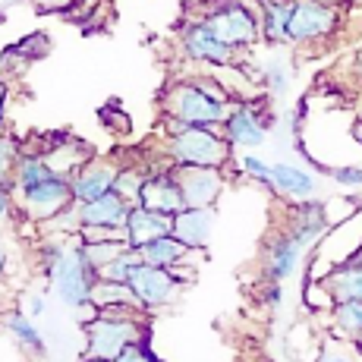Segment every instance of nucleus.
Segmentation results:
<instances>
[{"instance_id":"nucleus-20","label":"nucleus","mask_w":362,"mask_h":362,"mask_svg":"<svg viewBox=\"0 0 362 362\" xmlns=\"http://www.w3.org/2000/svg\"><path fill=\"white\" fill-rule=\"evenodd\" d=\"M214 233V208H192L186 205L180 214H173V236L183 240L192 252H202Z\"/></svg>"},{"instance_id":"nucleus-31","label":"nucleus","mask_w":362,"mask_h":362,"mask_svg":"<svg viewBox=\"0 0 362 362\" xmlns=\"http://www.w3.org/2000/svg\"><path fill=\"white\" fill-rule=\"evenodd\" d=\"M114 362H164L155 350H151V331H148V325H145L142 337H139L136 344H129L127 350H123Z\"/></svg>"},{"instance_id":"nucleus-18","label":"nucleus","mask_w":362,"mask_h":362,"mask_svg":"<svg viewBox=\"0 0 362 362\" xmlns=\"http://www.w3.org/2000/svg\"><path fill=\"white\" fill-rule=\"evenodd\" d=\"M123 230H127V246L142 249L145 243L173 233V218L170 214H161V211H151V208H145V205H132Z\"/></svg>"},{"instance_id":"nucleus-5","label":"nucleus","mask_w":362,"mask_h":362,"mask_svg":"<svg viewBox=\"0 0 362 362\" xmlns=\"http://www.w3.org/2000/svg\"><path fill=\"white\" fill-rule=\"evenodd\" d=\"M98 277H101L98 268L86 259L82 240H79V233H76V236H69L66 252L60 255V262L45 274V281L66 309L79 312V309H92V287Z\"/></svg>"},{"instance_id":"nucleus-26","label":"nucleus","mask_w":362,"mask_h":362,"mask_svg":"<svg viewBox=\"0 0 362 362\" xmlns=\"http://www.w3.org/2000/svg\"><path fill=\"white\" fill-rule=\"evenodd\" d=\"M139 305L136 293H132L129 284H120V281H107V277H98L92 287V309H101V305Z\"/></svg>"},{"instance_id":"nucleus-35","label":"nucleus","mask_w":362,"mask_h":362,"mask_svg":"<svg viewBox=\"0 0 362 362\" xmlns=\"http://www.w3.org/2000/svg\"><path fill=\"white\" fill-rule=\"evenodd\" d=\"M262 303L268 305V309H281V303H284V284L264 281L262 284Z\"/></svg>"},{"instance_id":"nucleus-9","label":"nucleus","mask_w":362,"mask_h":362,"mask_svg":"<svg viewBox=\"0 0 362 362\" xmlns=\"http://www.w3.org/2000/svg\"><path fill=\"white\" fill-rule=\"evenodd\" d=\"M271 127H274V114H271V107H268V98H236L221 132H224L227 142L233 145V151L236 148L249 151V148L264 145Z\"/></svg>"},{"instance_id":"nucleus-8","label":"nucleus","mask_w":362,"mask_h":362,"mask_svg":"<svg viewBox=\"0 0 362 362\" xmlns=\"http://www.w3.org/2000/svg\"><path fill=\"white\" fill-rule=\"evenodd\" d=\"M180 54H183L186 60H192V64L199 66H211V69H233L240 66V51H233L230 45H224V41L214 35V29L205 23L202 16L196 19H186L183 25H180Z\"/></svg>"},{"instance_id":"nucleus-22","label":"nucleus","mask_w":362,"mask_h":362,"mask_svg":"<svg viewBox=\"0 0 362 362\" xmlns=\"http://www.w3.org/2000/svg\"><path fill=\"white\" fill-rule=\"evenodd\" d=\"M139 252H142V259L148 264H158V268H177V264L189 262L192 249L186 246L183 240H177L173 233H167V236H158V240L145 243Z\"/></svg>"},{"instance_id":"nucleus-38","label":"nucleus","mask_w":362,"mask_h":362,"mask_svg":"<svg viewBox=\"0 0 362 362\" xmlns=\"http://www.w3.org/2000/svg\"><path fill=\"white\" fill-rule=\"evenodd\" d=\"M6 101H10V88L0 79V132H4V120H6Z\"/></svg>"},{"instance_id":"nucleus-1","label":"nucleus","mask_w":362,"mask_h":362,"mask_svg":"<svg viewBox=\"0 0 362 362\" xmlns=\"http://www.w3.org/2000/svg\"><path fill=\"white\" fill-rule=\"evenodd\" d=\"M19 214L32 224H47L64 208L73 205V177L54 170L41 151H25L13 180Z\"/></svg>"},{"instance_id":"nucleus-19","label":"nucleus","mask_w":362,"mask_h":362,"mask_svg":"<svg viewBox=\"0 0 362 362\" xmlns=\"http://www.w3.org/2000/svg\"><path fill=\"white\" fill-rule=\"evenodd\" d=\"M322 290L331 303H344V299H359L362 303V259L346 255L340 264H334L322 277Z\"/></svg>"},{"instance_id":"nucleus-34","label":"nucleus","mask_w":362,"mask_h":362,"mask_svg":"<svg viewBox=\"0 0 362 362\" xmlns=\"http://www.w3.org/2000/svg\"><path fill=\"white\" fill-rule=\"evenodd\" d=\"M82 240H127V230L123 227H82L79 230Z\"/></svg>"},{"instance_id":"nucleus-37","label":"nucleus","mask_w":362,"mask_h":362,"mask_svg":"<svg viewBox=\"0 0 362 362\" xmlns=\"http://www.w3.org/2000/svg\"><path fill=\"white\" fill-rule=\"evenodd\" d=\"M45 309H47L45 293H32V296H29V315L38 318V315H45Z\"/></svg>"},{"instance_id":"nucleus-27","label":"nucleus","mask_w":362,"mask_h":362,"mask_svg":"<svg viewBox=\"0 0 362 362\" xmlns=\"http://www.w3.org/2000/svg\"><path fill=\"white\" fill-rule=\"evenodd\" d=\"M25 148L19 139L6 136V132H0V183L4 186H13V180H16V167L23 161Z\"/></svg>"},{"instance_id":"nucleus-3","label":"nucleus","mask_w":362,"mask_h":362,"mask_svg":"<svg viewBox=\"0 0 362 362\" xmlns=\"http://www.w3.org/2000/svg\"><path fill=\"white\" fill-rule=\"evenodd\" d=\"M161 158L177 167H221L233 161V145L218 127H189L183 120L164 117Z\"/></svg>"},{"instance_id":"nucleus-42","label":"nucleus","mask_w":362,"mask_h":362,"mask_svg":"<svg viewBox=\"0 0 362 362\" xmlns=\"http://www.w3.org/2000/svg\"><path fill=\"white\" fill-rule=\"evenodd\" d=\"M353 344H356V350L362 353V334H359V337H356V340H353Z\"/></svg>"},{"instance_id":"nucleus-12","label":"nucleus","mask_w":362,"mask_h":362,"mask_svg":"<svg viewBox=\"0 0 362 362\" xmlns=\"http://www.w3.org/2000/svg\"><path fill=\"white\" fill-rule=\"evenodd\" d=\"M180 177V186H183V196L186 205L192 208H214V202L221 199L227 186V170L221 167H177L173 164Z\"/></svg>"},{"instance_id":"nucleus-21","label":"nucleus","mask_w":362,"mask_h":362,"mask_svg":"<svg viewBox=\"0 0 362 362\" xmlns=\"http://www.w3.org/2000/svg\"><path fill=\"white\" fill-rule=\"evenodd\" d=\"M262 16V41L271 47H290L287 29H290V10L293 0H255Z\"/></svg>"},{"instance_id":"nucleus-11","label":"nucleus","mask_w":362,"mask_h":362,"mask_svg":"<svg viewBox=\"0 0 362 362\" xmlns=\"http://www.w3.org/2000/svg\"><path fill=\"white\" fill-rule=\"evenodd\" d=\"M136 205H145L151 211H161V214H180L186 208V196H183V186H180V177L173 170V164H161L155 170H148L145 177L142 189H139Z\"/></svg>"},{"instance_id":"nucleus-36","label":"nucleus","mask_w":362,"mask_h":362,"mask_svg":"<svg viewBox=\"0 0 362 362\" xmlns=\"http://www.w3.org/2000/svg\"><path fill=\"white\" fill-rule=\"evenodd\" d=\"M16 192H13V186H4L0 183V221L13 218V211H16Z\"/></svg>"},{"instance_id":"nucleus-10","label":"nucleus","mask_w":362,"mask_h":362,"mask_svg":"<svg viewBox=\"0 0 362 362\" xmlns=\"http://www.w3.org/2000/svg\"><path fill=\"white\" fill-rule=\"evenodd\" d=\"M129 287L139 299V309H142L145 315H155V312L167 309V305H173L183 296L186 281L173 268H158V264L142 262L136 268V274H132Z\"/></svg>"},{"instance_id":"nucleus-43","label":"nucleus","mask_w":362,"mask_h":362,"mask_svg":"<svg viewBox=\"0 0 362 362\" xmlns=\"http://www.w3.org/2000/svg\"><path fill=\"white\" fill-rule=\"evenodd\" d=\"M356 120H362V101L356 104Z\"/></svg>"},{"instance_id":"nucleus-39","label":"nucleus","mask_w":362,"mask_h":362,"mask_svg":"<svg viewBox=\"0 0 362 362\" xmlns=\"http://www.w3.org/2000/svg\"><path fill=\"white\" fill-rule=\"evenodd\" d=\"M350 136H353V139H356V145H362V120H356V123H353Z\"/></svg>"},{"instance_id":"nucleus-45","label":"nucleus","mask_w":362,"mask_h":362,"mask_svg":"<svg viewBox=\"0 0 362 362\" xmlns=\"http://www.w3.org/2000/svg\"><path fill=\"white\" fill-rule=\"evenodd\" d=\"M0 23H4V13H0Z\"/></svg>"},{"instance_id":"nucleus-30","label":"nucleus","mask_w":362,"mask_h":362,"mask_svg":"<svg viewBox=\"0 0 362 362\" xmlns=\"http://www.w3.org/2000/svg\"><path fill=\"white\" fill-rule=\"evenodd\" d=\"M240 170L246 173L249 180H255V183H262L264 189L271 192V170H274V164H268L264 158L252 155V151H243L240 155Z\"/></svg>"},{"instance_id":"nucleus-41","label":"nucleus","mask_w":362,"mask_h":362,"mask_svg":"<svg viewBox=\"0 0 362 362\" xmlns=\"http://www.w3.org/2000/svg\"><path fill=\"white\" fill-rule=\"evenodd\" d=\"M328 362H350V359H346V356H331Z\"/></svg>"},{"instance_id":"nucleus-14","label":"nucleus","mask_w":362,"mask_h":362,"mask_svg":"<svg viewBox=\"0 0 362 362\" xmlns=\"http://www.w3.org/2000/svg\"><path fill=\"white\" fill-rule=\"evenodd\" d=\"M132 205H136V202L127 199L120 189H110L92 202H76L79 230L82 227H123Z\"/></svg>"},{"instance_id":"nucleus-2","label":"nucleus","mask_w":362,"mask_h":362,"mask_svg":"<svg viewBox=\"0 0 362 362\" xmlns=\"http://www.w3.org/2000/svg\"><path fill=\"white\" fill-rule=\"evenodd\" d=\"M233 92L218 79L208 76H180L170 79L161 95V114L183 120L189 127H224L227 114L233 110Z\"/></svg>"},{"instance_id":"nucleus-6","label":"nucleus","mask_w":362,"mask_h":362,"mask_svg":"<svg viewBox=\"0 0 362 362\" xmlns=\"http://www.w3.org/2000/svg\"><path fill=\"white\" fill-rule=\"evenodd\" d=\"M145 318H117V315H101L92 312L86 318V353L82 359L88 362H114L127 350L129 344H136L145 331Z\"/></svg>"},{"instance_id":"nucleus-32","label":"nucleus","mask_w":362,"mask_h":362,"mask_svg":"<svg viewBox=\"0 0 362 362\" xmlns=\"http://www.w3.org/2000/svg\"><path fill=\"white\" fill-rule=\"evenodd\" d=\"M145 177H148V170H142V167L120 164V177H117V189H120L127 199L136 202V199H139V189H142V183H145Z\"/></svg>"},{"instance_id":"nucleus-40","label":"nucleus","mask_w":362,"mask_h":362,"mask_svg":"<svg viewBox=\"0 0 362 362\" xmlns=\"http://www.w3.org/2000/svg\"><path fill=\"white\" fill-rule=\"evenodd\" d=\"M4 268H6V252L0 249V274H4Z\"/></svg>"},{"instance_id":"nucleus-15","label":"nucleus","mask_w":362,"mask_h":362,"mask_svg":"<svg viewBox=\"0 0 362 362\" xmlns=\"http://www.w3.org/2000/svg\"><path fill=\"white\" fill-rule=\"evenodd\" d=\"M117 177H120V164L95 155L92 161L73 173V202H92L104 192L117 189Z\"/></svg>"},{"instance_id":"nucleus-44","label":"nucleus","mask_w":362,"mask_h":362,"mask_svg":"<svg viewBox=\"0 0 362 362\" xmlns=\"http://www.w3.org/2000/svg\"><path fill=\"white\" fill-rule=\"evenodd\" d=\"M318 362H328V356H325V353H322V356H318Z\"/></svg>"},{"instance_id":"nucleus-17","label":"nucleus","mask_w":362,"mask_h":362,"mask_svg":"<svg viewBox=\"0 0 362 362\" xmlns=\"http://www.w3.org/2000/svg\"><path fill=\"white\" fill-rule=\"evenodd\" d=\"M315 192H318V177L312 170L290 161L274 164V170H271V196L303 202V199H312Z\"/></svg>"},{"instance_id":"nucleus-7","label":"nucleus","mask_w":362,"mask_h":362,"mask_svg":"<svg viewBox=\"0 0 362 362\" xmlns=\"http://www.w3.org/2000/svg\"><path fill=\"white\" fill-rule=\"evenodd\" d=\"M344 23V6L331 0H293L290 10V47H315L331 41Z\"/></svg>"},{"instance_id":"nucleus-13","label":"nucleus","mask_w":362,"mask_h":362,"mask_svg":"<svg viewBox=\"0 0 362 362\" xmlns=\"http://www.w3.org/2000/svg\"><path fill=\"white\" fill-rule=\"evenodd\" d=\"M328 230V208L318 199H303L293 202L287 211V224H284V233H290L303 249H309L312 243H318Z\"/></svg>"},{"instance_id":"nucleus-29","label":"nucleus","mask_w":362,"mask_h":362,"mask_svg":"<svg viewBox=\"0 0 362 362\" xmlns=\"http://www.w3.org/2000/svg\"><path fill=\"white\" fill-rule=\"evenodd\" d=\"M142 262H145V259H142V252H139V249H132V246H127L114 262L107 264V268H101V277H107V281L129 284V281H132V274H136V268H139Z\"/></svg>"},{"instance_id":"nucleus-4","label":"nucleus","mask_w":362,"mask_h":362,"mask_svg":"<svg viewBox=\"0 0 362 362\" xmlns=\"http://www.w3.org/2000/svg\"><path fill=\"white\" fill-rule=\"evenodd\" d=\"M202 19L214 29L224 45L246 54L262 41V16L255 0H208L202 4Z\"/></svg>"},{"instance_id":"nucleus-28","label":"nucleus","mask_w":362,"mask_h":362,"mask_svg":"<svg viewBox=\"0 0 362 362\" xmlns=\"http://www.w3.org/2000/svg\"><path fill=\"white\" fill-rule=\"evenodd\" d=\"M123 249H127V240H92V243L82 240V252H86V259L98 268V274H101V268H107V264L123 252Z\"/></svg>"},{"instance_id":"nucleus-23","label":"nucleus","mask_w":362,"mask_h":362,"mask_svg":"<svg viewBox=\"0 0 362 362\" xmlns=\"http://www.w3.org/2000/svg\"><path fill=\"white\" fill-rule=\"evenodd\" d=\"M4 331L10 334L13 340H16L19 346H23L29 356H45V337H41L38 325L32 322V315H25V312H6L4 315Z\"/></svg>"},{"instance_id":"nucleus-16","label":"nucleus","mask_w":362,"mask_h":362,"mask_svg":"<svg viewBox=\"0 0 362 362\" xmlns=\"http://www.w3.org/2000/svg\"><path fill=\"white\" fill-rule=\"evenodd\" d=\"M303 252H305V249L299 246L293 236L284 233V230H277L268 243H264V268H262V277H264V281L284 284L287 277L296 274Z\"/></svg>"},{"instance_id":"nucleus-25","label":"nucleus","mask_w":362,"mask_h":362,"mask_svg":"<svg viewBox=\"0 0 362 362\" xmlns=\"http://www.w3.org/2000/svg\"><path fill=\"white\" fill-rule=\"evenodd\" d=\"M290 82H293V66H290V60H284L281 54H274V57H268L262 64V86L268 95H287Z\"/></svg>"},{"instance_id":"nucleus-33","label":"nucleus","mask_w":362,"mask_h":362,"mask_svg":"<svg viewBox=\"0 0 362 362\" xmlns=\"http://www.w3.org/2000/svg\"><path fill=\"white\" fill-rule=\"evenodd\" d=\"M331 180L337 186H346V189H362V167L359 164H344V167H334Z\"/></svg>"},{"instance_id":"nucleus-24","label":"nucleus","mask_w":362,"mask_h":362,"mask_svg":"<svg viewBox=\"0 0 362 362\" xmlns=\"http://www.w3.org/2000/svg\"><path fill=\"white\" fill-rule=\"evenodd\" d=\"M331 325L337 334L356 340L362 334V303L359 299H344V303H331Z\"/></svg>"},{"instance_id":"nucleus-46","label":"nucleus","mask_w":362,"mask_h":362,"mask_svg":"<svg viewBox=\"0 0 362 362\" xmlns=\"http://www.w3.org/2000/svg\"><path fill=\"white\" fill-rule=\"evenodd\" d=\"M82 362H88V359H82Z\"/></svg>"}]
</instances>
